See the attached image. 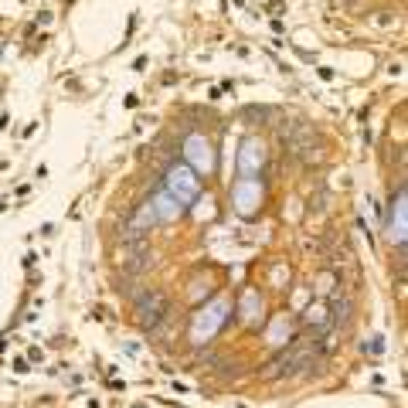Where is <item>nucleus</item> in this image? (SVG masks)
I'll return each mask as SVG.
<instances>
[{
    "instance_id": "nucleus-7",
    "label": "nucleus",
    "mask_w": 408,
    "mask_h": 408,
    "mask_svg": "<svg viewBox=\"0 0 408 408\" xmlns=\"http://www.w3.org/2000/svg\"><path fill=\"white\" fill-rule=\"evenodd\" d=\"M136 286H140L136 279H126V283L119 286V292H126V296H133V299H136V296H140V290H136Z\"/></svg>"
},
{
    "instance_id": "nucleus-1",
    "label": "nucleus",
    "mask_w": 408,
    "mask_h": 408,
    "mask_svg": "<svg viewBox=\"0 0 408 408\" xmlns=\"http://www.w3.org/2000/svg\"><path fill=\"white\" fill-rule=\"evenodd\" d=\"M167 313H171V299H167L164 292L143 290L136 296V320H140L147 330H157V327L167 320Z\"/></svg>"
},
{
    "instance_id": "nucleus-2",
    "label": "nucleus",
    "mask_w": 408,
    "mask_h": 408,
    "mask_svg": "<svg viewBox=\"0 0 408 408\" xmlns=\"http://www.w3.org/2000/svg\"><path fill=\"white\" fill-rule=\"evenodd\" d=\"M197 191H201V184H197V174L191 167H171L167 171V194L174 197L180 208L191 204L197 197Z\"/></svg>"
},
{
    "instance_id": "nucleus-3",
    "label": "nucleus",
    "mask_w": 408,
    "mask_h": 408,
    "mask_svg": "<svg viewBox=\"0 0 408 408\" xmlns=\"http://www.w3.org/2000/svg\"><path fill=\"white\" fill-rule=\"evenodd\" d=\"M184 153H187L194 174H211V167H215V153H211V143H208L204 136H191V140L184 143Z\"/></svg>"
},
{
    "instance_id": "nucleus-4",
    "label": "nucleus",
    "mask_w": 408,
    "mask_h": 408,
    "mask_svg": "<svg viewBox=\"0 0 408 408\" xmlns=\"http://www.w3.org/2000/svg\"><path fill=\"white\" fill-rule=\"evenodd\" d=\"M350 316H354V303H350L347 296H334V299H330V327H334V330L347 327Z\"/></svg>"
},
{
    "instance_id": "nucleus-6",
    "label": "nucleus",
    "mask_w": 408,
    "mask_h": 408,
    "mask_svg": "<svg viewBox=\"0 0 408 408\" xmlns=\"http://www.w3.org/2000/svg\"><path fill=\"white\" fill-rule=\"evenodd\" d=\"M153 211H157V222H171V218L180 215V204H174L171 194H160V197L153 201Z\"/></svg>"
},
{
    "instance_id": "nucleus-5",
    "label": "nucleus",
    "mask_w": 408,
    "mask_h": 408,
    "mask_svg": "<svg viewBox=\"0 0 408 408\" xmlns=\"http://www.w3.org/2000/svg\"><path fill=\"white\" fill-rule=\"evenodd\" d=\"M262 160H266V153H262V143L248 140V143H245V157H241V174L248 177V174H252V167H255V164L262 167Z\"/></svg>"
}]
</instances>
